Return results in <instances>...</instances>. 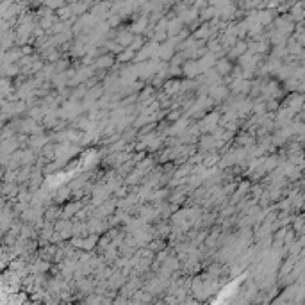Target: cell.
<instances>
[{
  "mask_svg": "<svg viewBox=\"0 0 305 305\" xmlns=\"http://www.w3.org/2000/svg\"><path fill=\"white\" fill-rule=\"evenodd\" d=\"M218 70H221V73L229 72V70H230V64H229V61H221V63L218 64Z\"/></svg>",
  "mask_w": 305,
  "mask_h": 305,
  "instance_id": "1",
  "label": "cell"
},
{
  "mask_svg": "<svg viewBox=\"0 0 305 305\" xmlns=\"http://www.w3.org/2000/svg\"><path fill=\"white\" fill-rule=\"evenodd\" d=\"M111 64V57H102L98 59V66H109Z\"/></svg>",
  "mask_w": 305,
  "mask_h": 305,
  "instance_id": "2",
  "label": "cell"
}]
</instances>
